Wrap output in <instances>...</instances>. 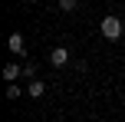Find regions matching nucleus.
Returning <instances> with one entry per match:
<instances>
[{
    "mask_svg": "<svg viewBox=\"0 0 125 122\" xmlns=\"http://www.w3.org/2000/svg\"><path fill=\"white\" fill-rule=\"evenodd\" d=\"M17 96H20V86L10 83V86H7V99H17Z\"/></svg>",
    "mask_w": 125,
    "mask_h": 122,
    "instance_id": "8",
    "label": "nucleus"
},
{
    "mask_svg": "<svg viewBox=\"0 0 125 122\" xmlns=\"http://www.w3.org/2000/svg\"><path fill=\"white\" fill-rule=\"evenodd\" d=\"M26 92H30V96H36V99H40V96H43V92H46V86L40 83V79H33V83L26 86Z\"/></svg>",
    "mask_w": 125,
    "mask_h": 122,
    "instance_id": "5",
    "label": "nucleus"
},
{
    "mask_svg": "<svg viewBox=\"0 0 125 122\" xmlns=\"http://www.w3.org/2000/svg\"><path fill=\"white\" fill-rule=\"evenodd\" d=\"M66 63H69V50H66V46H56V50L50 53V66H56V69H62Z\"/></svg>",
    "mask_w": 125,
    "mask_h": 122,
    "instance_id": "2",
    "label": "nucleus"
},
{
    "mask_svg": "<svg viewBox=\"0 0 125 122\" xmlns=\"http://www.w3.org/2000/svg\"><path fill=\"white\" fill-rule=\"evenodd\" d=\"M76 7H79V0H59V10H66V13H73Z\"/></svg>",
    "mask_w": 125,
    "mask_h": 122,
    "instance_id": "6",
    "label": "nucleus"
},
{
    "mask_svg": "<svg viewBox=\"0 0 125 122\" xmlns=\"http://www.w3.org/2000/svg\"><path fill=\"white\" fill-rule=\"evenodd\" d=\"M122 122H125V119H122Z\"/></svg>",
    "mask_w": 125,
    "mask_h": 122,
    "instance_id": "10",
    "label": "nucleus"
},
{
    "mask_svg": "<svg viewBox=\"0 0 125 122\" xmlns=\"http://www.w3.org/2000/svg\"><path fill=\"white\" fill-rule=\"evenodd\" d=\"M33 3H36V0H33Z\"/></svg>",
    "mask_w": 125,
    "mask_h": 122,
    "instance_id": "9",
    "label": "nucleus"
},
{
    "mask_svg": "<svg viewBox=\"0 0 125 122\" xmlns=\"http://www.w3.org/2000/svg\"><path fill=\"white\" fill-rule=\"evenodd\" d=\"M7 46H10V53H23L26 50V40H23V33H10V40H7Z\"/></svg>",
    "mask_w": 125,
    "mask_h": 122,
    "instance_id": "3",
    "label": "nucleus"
},
{
    "mask_svg": "<svg viewBox=\"0 0 125 122\" xmlns=\"http://www.w3.org/2000/svg\"><path fill=\"white\" fill-rule=\"evenodd\" d=\"M3 79H7V86L17 83V79H20V63H7L3 66Z\"/></svg>",
    "mask_w": 125,
    "mask_h": 122,
    "instance_id": "4",
    "label": "nucleus"
},
{
    "mask_svg": "<svg viewBox=\"0 0 125 122\" xmlns=\"http://www.w3.org/2000/svg\"><path fill=\"white\" fill-rule=\"evenodd\" d=\"M23 73L30 76V83H33V79H36V63H26V66H23Z\"/></svg>",
    "mask_w": 125,
    "mask_h": 122,
    "instance_id": "7",
    "label": "nucleus"
},
{
    "mask_svg": "<svg viewBox=\"0 0 125 122\" xmlns=\"http://www.w3.org/2000/svg\"><path fill=\"white\" fill-rule=\"evenodd\" d=\"M122 30H125V26H122V20H119V17H105V20H102V36H105L109 43L122 40Z\"/></svg>",
    "mask_w": 125,
    "mask_h": 122,
    "instance_id": "1",
    "label": "nucleus"
}]
</instances>
